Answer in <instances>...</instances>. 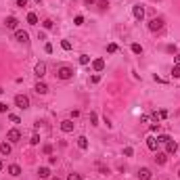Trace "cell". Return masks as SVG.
<instances>
[{
  "label": "cell",
  "instance_id": "obj_28",
  "mask_svg": "<svg viewBox=\"0 0 180 180\" xmlns=\"http://www.w3.org/2000/svg\"><path fill=\"white\" fill-rule=\"evenodd\" d=\"M107 52H111V55H113V52H118V44H113V42H111L109 46H107Z\"/></svg>",
  "mask_w": 180,
  "mask_h": 180
},
{
  "label": "cell",
  "instance_id": "obj_31",
  "mask_svg": "<svg viewBox=\"0 0 180 180\" xmlns=\"http://www.w3.org/2000/svg\"><path fill=\"white\" fill-rule=\"evenodd\" d=\"M97 122H98V115H97V113H90V124H92V126H98Z\"/></svg>",
  "mask_w": 180,
  "mask_h": 180
},
{
  "label": "cell",
  "instance_id": "obj_49",
  "mask_svg": "<svg viewBox=\"0 0 180 180\" xmlns=\"http://www.w3.org/2000/svg\"><path fill=\"white\" fill-rule=\"evenodd\" d=\"M178 176H180V170H178Z\"/></svg>",
  "mask_w": 180,
  "mask_h": 180
},
{
  "label": "cell",
  "instance_id": "obj_23",
  "mask_svg": "<svg viewBox=\"0 0 180 180\" xmlns=\"http://www.w3.org/2000/svg\"><path fill=\"white\" fill-rule=\"evenodd\" d=\"M97 4H98V8H101V11H107V8H109V2H107V0H98Z\"/></svg>",
  "mask_w": 180,
  "mask_h": 180
},
{
  "label": "cell",
  "instance_id": "obj_40",
  "mask_svg": "<svg viewBox=\"0 0 180 180\" xmlns=\"http://www.w3.org/2000/svg\"><path fill=\"white\" fill-rule=\"evenodd\" d=\"M151 132H159V124H157V122L151 124Z\"/></svg>",
  "mask_w": 180,
  "mask_h": 180
},
{
  "label": "cell",
  "instance_id": "obj_44",
  "mask_svg": "<svg viewBox=\"0 0 180 180\" xmlns=\"http://www.w3.org/2000/svg\"><path fill=\"white\" fill-rule=\"evenodd\" d=\"M174 65H180V55H176V57H174Z\"/></svg>",
  "mask_w": 180,
  "mask_h": 180
},
{
  "label": "cell",
  "instance_id": "obj_2",
  "mask_svg": "<svg viewBox=\"0 0 180 180\" xmlns=\"http://www.w3.org/2000/svg\"><path fill=\"white\" fill-rule=\"evenodd\" d=\"M149 29H151L153 34L161 32V29H163V19H161V17H155V19H151V21H149Z\"/></svg>",
  "mask_w": 180,
  "mask_h": 180
},
{
  "label": "cell",
  "instance_id": "obj_4",
  "mask_svg": "<svg viewBox=\"0 0 180 180\" xmlns=\"http://www.w3.org/2000/svg\"><path fill=\"white\" fill-rule=\"evenodd\" d=\"M7 140L8 142H19L21 140V130H17V128H13V130H8V134H7Z\"/></svg>",
  "mask_w": 180,
  "mask_h": 180
},
{
  "label": "cell",
  "instance_id": "obj_33",
  "mask_svg": "<svg viewBox=\"0 0 180 180\" xmlns=\"http://www.w3.org/2000/svg\"><path fill=\"white\" fill-rule=\"evenodd\" d=\"M124 155H126V157H132V155H134V149H132V147H126V149H124Z\"/></svg>",
  "mask_w": 180,
  "mask_h": 180
},
{
  "label": "cell",
  "instance_id": "obj_9",
  "mask_svg": "<svg viewBox=\"0 0 180 180\" xmlns=\"http://www.w3.org/2000/svg\"><path fill=\"white\" fill-rule=\"evenodd\" d=\"M4 25H7V29H17V25H19V19L11 15V17H7V19H4Z\"/></svg>",
  "mask_w": 180,
  "mask_h": 180
},
{
  "label": "cell",
  "instance_id": "obj_45",
  "mask_svg": "<svg viewBox=\"0 0 180 180\" xmlns=\"http://www.w3.org/2000/svg\"><path fill=\"white\" fill-rule=\"evenodd\" d=\"M84 2H86V4H92V2H97V0H84Z\"/></svg>",
  "mask_w": 180,
  "mask_h": 180
},
{
  "label": "cell",
  "instance_id": "obj_13",
  "mask_svg": "<svg viewBox=\"0 0 180 180\" xmlns=\"http://www.w3.org/2000/svg\"><path fill=\"white\" fill-rule=\"evenodd\" d=\"M168 161V153H159V151H155V163L157 166H163Z\"/></svg>",
  "mask_w": 180,
  "mask_h": 180
},
{
  "label": "cell",
  "instance_id": "obj_47",
  "mask_svg": "<svg viewBox=\"0 0 180 180\" xmlns=\"http://www.w3.org/2000/svg\"><path fill=\"white\" fill-rule=\"evenodd\" d=\"M50 180H61V178H57V176H55V178H50Z\"/></svg>",
  "mask_w": 180,
  "mask_h": 180
},
{
  "label": "cell",
  "instance_id": "obj_29",
  "mask_svg": "<svg viewBox=\"0 0 180 180\" xmlns=\"http://www.w3.org/2000/svg\"><path fill=\"white\" fill-rule=\"evenodd\" d=\"M80 63H82V65H88V63H90V57H88V55H80Z\"/></svg>",
  "mask_w": 180,
  "mask_h": 180
},
{
  "label": "cell",
  "instance_id": "obj_30",
  "mask_svg": "<svg viewBox=\"0 0 180 180\" xmlns=\"http://www.w3.org/2000/svg\"><path fill=\"white\" fill-rule=\"evenodd\" d=\"M172 76L174 78H180V65H174V67H172Z\"/></svg>",
  "mask_w": 180,
  "mask_h": 180
},
{
  "label": "cell",
  "instance_id": "obj_36",
  "mask_svg": "<svg viewBox=\"0 0 180 180\" xmlns=\"http://www.w3.org/2000/svg\"><path fill=\"white\" fill-rule=\"evenodd\" d=\"M42 151H44V155H50V153H52V147H50V145H44V147H42Z\"/></svg>",
  "mask_w": 180,
  "mask_h": 180
},
{
  "label": "cell",
  "instance_id": "obj_7",
  "mask_svg": "<svg viewBox=\"0 0 180 180\" xmlns=\"http://www.w3.org/2000/svg\"><path fill=\"white\" fill-rule=\"evenodd\" d=\"M73 128H76V124H73V119H63V122H61V130L65 132V134H69V132H73Z\"/></svg>",
  "mask_w": 180,
  "mask_h": 180
},
{
  "label": "cell",
  "instance_id": "obj_18",
  "mask_svg": "<svg viewBox=\"0 0 180 180\" xmlns=\"http://www.w3.org/2000/svg\"><path fill=\"white\" fill-rule=\"evenodd\" d=\"M0 153L7 157V155H11V142H0Z\"/></svg>",
  "mask_w": 180,
  "mask_h": 180
},
{
  "label": "cell",
  "instance_id": "obj_1",
  "mask_svg": "<svg viewBox=\"0 0 180 180\" xmlns=\"http://www.w3.org/2000/svg\"><path fill=\"white\" fill-rule=\"evenodd\" d=\"M73 76H76V71H73V67H69V65H59V67H57V78L63 80V82L71 80Z\"/></svg>",
  "mask_w": 180,
  "mask_h": 180
},
{
  "label": "cell",
  "instance_id": "obj_3",
  "mask_svg": "<svg viewBox=\"0 0 180 180\" xmlns=\"http://www.w3.org/2000/svg\"><path fill=\"white\" fill-rule=\"evenodd\" d=\"M15 105H17L19 109H28L29 107V97H25V94H17V97H15Z\"/></svg>",
  "mask_w": 180,
  "mask_h": 180
},
{
  "label": "cell",
  "instance_id": "obj_5",
  "mask_svg": "<svg viewBox=\"0 0 180 180\" xmlns=\"http://www.w3.org/2000/svg\"><path fill=\"white\" fill-rule=\"evenodd\" d=\"M15 40L21 42V44H25V42L29 40V34L25 32V29H15Z\"/></svg>",
  "mask_w": 180,
  "mask_h": 180
},
{
  "label": "cell",
  "instance_id": "obj_26",
  "mask_svg": "<svg viewBox=\"0 0 180 180\" xmlns=\"http://www.w3.org/2000/svg\"><path fill=\"white\" fill-rule=\"evenodd\" d=\"M67 180H82V174H78V172H71L69 176H67Z\"/></svg>",
  "mask_w": 180,
  "mask_h": 180
},
{
  "label": "cell",
  "instance_id": "obj_46",
  "mask_svg": "<svg viewBox=\"0 0 180 180\" xmlns=\"http://www.w3.org/2000/svg\"><path fill=\"white\" fill-rule=\"evenodd\" d=\"M2 166H4V163H2V159H0V170H2Z\"/></svg>",
  "mask_w": 180,
  "mask_h": 180
},
{
  "label": "cell",
  "instance_id": "obj_43",
  "mask_svg": "<svg viewBox=\"0 0 180 180\" xmlns=\"http://www.w3.org/2000/svg\"><path fill=\"white\" fill-rule=\"evenodd\" d=\"M44 50H46V52L50 55V52H52V44H46V46H44Z\"/></svg>",
  "mask_w": 180,
  "mask_h": 180
},
{
  "label": "cell",
  "instance_id": "obj_14",
  "mask_svg": "<svg viewBox=\"0 0 180 180\" xmlns=\"http://www.w3.org/2000/svg\"><path fill=\"white\" fill-rule=\"evenodd\" d=\"M92 67H94V71H103L105 69V59H94V61H92Z\"/></svg>",
  "mask_w": 180,
  "mask_h": 180
},
{
  "label": "cell",
  "instance_id": "obj_48",
  "mask_svg": "<svg viewBox=\"0 0 180 180\" xmlns=\"http://www.w3.org/2000/svg\"><path fill=\"white\" fill-rule=\"evenodd\" d=\"M34 2H42V0H34Z\"/></svg>",
  "mask_w": 180,
  "mask_h": 180
},
{
  "label": "cell",
  "instance_id": "obj_38",
  "mask_svg": "<svg viewBox=\"0 0 180 180\" xmlns=\"http://www.w3.org/2000/svg\"><path fill=\"white\" fill-rule=\"evenodd\" d=\"M17 7H19V8H25V7H28V0H17Z\"/></svg>",
  "mask_w": 180,
  "mask_h": 180
},
{
  "label": "cell",
  "instance_id": "obj_19",
  "mask_svg": "<svg viewBox=\"0 0 180 180\" xmlns=\"http://www.w3.org/2000/svg\"><path fill=\"white\" fill-rule=\"evenodd\" d=\"M78 147H80L82 151H86V149H88V138H86V136H78Z\"/></svg>",
  "mask_w": 180,
  "mask_h": 180
},
{
  "label": "cell",
  "instance_id": "obj_34",
  "mask_svg": "<svg viewBox=\"0 0 180 180\" xmlns=\"http://www.w3.org/2000/svg\"><path fill=\"white\" fill-rule=\"evenodd\" d=\"M73 23H76V25H84V17H82V15H76Z\"/></svg>",
  "mask_w": 180,
  "mask_h": 180
},
{
  "label": "cell",
  "instance_id": "obj_6",
  "mask_svg": "<svg viewBox=\"0 0 180 180\" xmlns=\"http://www.w3.org/2000/svg\"><path fill=\"white\" fill-rule=\"evenodd\" d=\"M132 15H134L136 21H142L145 19V7H142V4H136V7L132 8Z\"/></svg>",
  "mask_w": 180,
  "mask_h": 180
},
{
  "label": "cell",
  "instance_id": "obj_41",
  "mask_svg": "<svg viewBox=\"0 0 180 180\" xmlns=\"http://www.w3.org/2000/svg\"><path fill=\"white\" fill-rule=\"evenodd\" d=\"M76 118H80V111L73 109V111H71V119H76Z\"/></svg>",
  "mask_w": 180,
  "mask_h": 180
},
{
  "label": "cell",
  "instance_id": "obj_10",
  "mask_svg": "<svg viewBox=\"0 0 180 180\" xmlns=\"http://www.w3.org/2000/svg\"><path fill=\"white\" fill-rule=\"evenodd\" d=\"M176 151H178V142H176V140H172V138H170V140H168V142H166V153H168V155H174V153H176Z\"/></svg>",
  "mask_w": 180,
  "mask_h": 180
},
{
  "label": "cell",
  "instance_id": "obj_42",
  "mask_svg": "<svg viewBox=\"0 0 180 180\" xmlns=\"http://www.w3.org/2000/svg\"><path fill=\"white\" fill-rule=\"evenodd\" d=\"M98 170H101V174H109V168H105V166H98Z\"/></svg>",
  "mask_w": 180,
  "mask_h": 180
},
{
  "label": "cell",
  "instance_id": "obj_24",
  "mask_svg": "<svg viewBox=\"0 0 180 180\" xmlns=\"http://www.w3.org/2000/svg\"><path fill=\"white\" fill-rule=\"evenodd\" d=\"M52 25H55V23H52L50 19H44V21H42V28H44V29H52Z\"/></svg>",
  "mask_w": 180,
  "mask_h": 180
},
{
  "label": "cell",
  "instance_id": "obj_37",
  "mask_svg": "<svg viewBox=\"0 0 180 180\" xmlns=\"http://www.w3.org/2000/svg\"><path fill=\"white\" fill-rule=\"evenodd\" d=\"M157 115H159V119H168V115H170V113H168L166 109H161L159 113H157Z\"/></svg>",
  "mask_w": 180,
  "mask_h": 180
},
{
  "label": "cell",
  "instance_id": "obj_12",
  "mask_svg": "<svg viewBox=\"0 0 180 180\" xmlns=\"http://www.w3.org/2000/svg\"><path fill=\"white\" fill-rule=\"evenodd\" d=\"M8 174H11L13 178H19V176H21V166H17V163H11V166H8Z\"/></svg>",
  "mask_w": 180,
  "mask_h": 180
},
{
  "label": "cell",
  "instance_id": "obj_16",
  "mask_svg": "<svg viewBox=\"0 0 180 180\" xmlns=\"http://www.w3.org/2000/svg\"><path fill=\"white\" fill-rule=\"evenodd\" d=\"M36 92H38V94H46V92H48V86H46V84H44V82H38V84H36Z\"/></svg>",
  "mask_w": 180,
  "mask_h": 180
},
{
  "label": "cell",
  "instance_id": "obj_11",
  "mask_svg": "<svg viewBox=\"0 0 180 180\" xmlns=\"http://www.w3.org/2000/svg\"><path fill=\"white\" fill-rule=\"evenodd\" d=\"M151 176H153V172L149 168H140L138 170V180H151Z\"/></svg>",
  "mask_w": 180,
  "mask_h": 180
},
{
  "label": "cell",
  "instance_id": "obj_17",
  "mask_svg": "<svg viewBox=\"0 0 180 180\" xmlns=\"http://www.w3.org/2000/svg\"><path fill=\"white\" fill-rule=\"evenodd\" d=\"M147 147H149L151 151H157V147H159V142H157V138H153V136H149V138H147Z\"/></svg>",
  "mask_w": 180,
  "mask_h": 180
},
{
  "label": "cell",
  "instance_id": "obj_8",
  "mask_svg": "<svg viewBox=\"0 0 180 180\" xmlns=\"http://www.w3.org/2000/svg\"><path fill=\"white\" fill-rule=\"evenodd\" d=\"M34 76L36 78H44V76H46V63H38V65H36V67H34Z\"/></svg>",
  "mask_w": 180,
  "mask_h": 180
},
{
  "label": "cell",
  "instance_id": "obj_21",
  "mask_svg": "<svg viewBox=\"0 0 180 180\" xmlns=\"http://www.w3.org/2000/svg\"><path fill=\"white\" fill-rule=\"evenodd\" d=\"M130 48H132V52H134V55H142V46H140L138 42H134Z\"/></svg>",
  "mask_w": 180,
  "mask_h": 180
},
{
  "label": "cell",
  "instance_id": "obj_25",
  "mask_svg": "<svg viewBox=\"0 0 180 180\" xmlns=\"http://www.w3.org/2000/svg\"><path fill=\"white\" fill-rule=\"evenodd\" d=\"M61 48L63 50H71V42L69 40H61Z\"/></svg>",
  "mask_w": 180,
  "mask_h": 180
},
{
  "label": "cell",
  "instance_id": "obj_27",
  "mask_svg": "<svg viewBox=\"0 0 180 180\" xmlns=\"http://www.w3.org/2000/svg\"><path fill=\"white\" fill-rule=\"evenodd\" d=\"M29 142H32V145H40V134H38V132H36V134H34V136H32V140H29Z\"/></svg>",
  "mask_w": 180,
  "mask_h": 180
},
{
  "label": "cell",
  "instance_id": "obj_35",
  "mask_svg": "<svg viewBox=\"0 0 180 180\" xmlns=\"http://www.w3.org/2000/svg\"><path fill=\"white\" fill-rule=\"evenodd\" d=\"M98 82H101V76H98V73L90 76V84H98Z\"/></svg>",
  "mask_w": 180,
  "mask_h": 180
},
{
  "label": "cell",
  "instance_id": "obj_20",
  "mask_svg": "<svg viewBox=\"0 0 180 180\" xmlns=\"http://www.w3.org/2000/svg\"><path fill=\"white\" fill-rule=\"evenodd\" d=\"M28 23L29 25H38V15L36 13H28Z\"/></svg>",
  "mask_w": 180,
  "mask_h": 180
},
{
  "label": "cell",
  "instance_id": "obj_22",
  "mask_svg": "<svg viewBox=\"0 0 180 180\" xmlns=\"http://www.w3.org/2000/svg\"><path fill=\"white\" fill-rule=\"evenodd\" d=\"M168 140H170V136H168V134H159V136H157V142H159V145H166Z\"/></svg>",
  "mask_w": 180,
  "mask_h": 180
},
{
  "label": "cell",
  "instance_id": "obj_32",
  "mask_svg": "<svg viewBox=\"0 0 180 180\" xmlns=\"http://www.w3.org/2000/svg\"><path fill=\"white\" fill-rule=\"evenodd\" d=\"M8 119H11V122H13V124H21L19 115H15V113H11V115H8Z\"/></svg>",
  "mask_w": 180,
  "mask_h": 180
},
{
  "label": "cell",
  "instance_id": "obj_15",
  "mask_svg": "<svg viewBox=\"0 0 180 180\" xmlns=\"http://www.w3.org/2000/svg\"><path fill=\"white\" fill-rule=\"evenodd\" d=\"M38 176H40V180H48L50 178V168H40V170H38Z\"/></svg>",
  "mask_w": 180,
  "mask_h": 180
},
{
  "label": "cell",
  "instance_id": "obj_39",
  "mask_svg": "<svg viewBox=\"0 0 180 180\" xmlns=\"http://www.w3.org/2000/svg\"><path fill=\"white\" fill-rule=\"evenodd\" d=\"M7 111H8L7 103H0V113H7Z\"/></svg>",
  "mask_w": 180,
  "mask_h": 180
}]
</instances>
